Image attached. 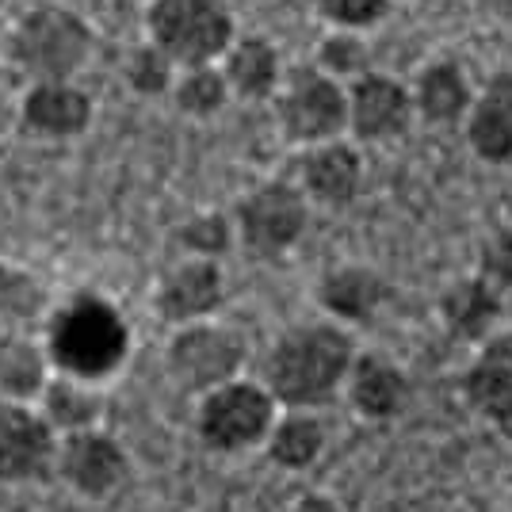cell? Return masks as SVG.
<instances>
[{
	"mask_svg": "<svg viewBox=\"0 0 512 512\" xmlns=\"http://www.w3.org/2000/svg\"><path fill=\"white\" fill-rule=\"evenodd\" d=\"M356 341L337 321H310L276 337L264 360V386L283 409H321L344 390Z\"/></svg>",
	"mask_w": 512,
	"mask_h": 512,
	"instance_id": "cell-1",
	"label": "cell"
},
{
	"mask_svg": "<svg viewBox=\"0 0 512 512\" xmlns=\"http://www.w3.org/2000/svg\"><path fill=\"white\" fill-rule=\"evenodd\" d=\"M43 352L50 371L85 383H107L130 356V325L115 302L100 295H73L46 310Z\"/></svg>",
	"mask_w": 512,
	"mask_h": 512,
	"instance_id": "cell-2",
	"label": "cell"
},
{
	"mask_svg": "<svg viewBox=\"0 0 512 512\" xmlns=\"http://www.w3.org/2000/svg\"><path fill=\"white\" fill-rule=\"evenodd\" d=\"M276 413L279 402L268 386L237 375L195 394V436L214 455H241L264 444Z\"/></svg>",
	"mask_w": 512,
	"mask_h": 512,
	"instance_id": "cell-3",
	"label": "cell"
},
{
	"mask_svg": "<svg viewBox=\"0 0 512 512\" xmlns=\"http://www.w3.org/2000/svg\"><path fill=\"white\" fill-rule=\"evenodd\" d=\"M150 43L180 69L207 65L234 43V12L226 0H150Z\"/></svg>",
	"mask_w": 512,
	"mask_h": 512,
	"instance_id": "cell-4",
	"label": "cell"
},
{
	"mask_svg": "<svg viewBox=\"0 0 512 512\" xmlns=\"http://www.w3.org/2000/svg\"><path fill=\"white\" fill-rule=\"evenodd\" d=\"M92 54L88 23L69 12L43 4L27 12L12 35V62L20 65L31 81H73Z\"/></svg>",
	"mask_w": 512,
	"mask_h": 512,
	"instance_id": "cell-5",
	"label": "cell"
},
{
	"mask_svg": "<svg viewBox=\"0 0 512 512\" xmlns=\"http://www.w3.org/2000/svg\"><path fill=\"white\" fill-rule=\"evenodd\" d=\"M245 367V337L214 318H199L188 325H172L165 344V371L172 383L203 394L211 386L237 379Z\"/></svg>",
	"mask_w": 512,
	"mask_h": 512,
	"instance_id": "cell-6",
	"label": "cell"
},
{
	"mask_svg": "<svg viewBox=\"0 0 512 512\" xmlns=\"http://www.w3.org/2000/svg\"><path fill=\"white\" fill-rule=\"evenodd\" d=\"M276 115L279 130L299 146H318L348 130V100L341 81L321 73L318 65H299L283 73L276 88Z\"/></svg>",
	"mask_w": 512,
	"mask_h": 512,
	"instance_id": "cell-7",
	"label": "cell"
},
{
	"mask_svg": "<svg viewBox=\"0 0 512 512\" xmlns=\"http://www.w3.org/2000/svg\"><path fill=\"white\" fill-rule=\"evenodd\" d=\"M306 226H310V199L302 195L299 184H283V180L253 188L237 203L234 214L237 241L264 260L291 253L306 234Z\"/></svg>",
	"mask_w": 512,
	"mask_h": 512,
	"instance_id": "cell-8",
	"label": "cell"
},
{
	"mask_svg": "<svg viewBox=\"0 0 512 512\" xmlns=\"http://www.w3.org/2000/svg\"><path fill=\"white\" fill-rule=\"evenodd\" d=\"M54 474L62 478L69 493H77L85 501H107L111 493L127 486L130 455L123 448V440H115L107 428L92 425L58 436Z\"/></svg>",
	"mask_w": 512,
	"mask_h": 512,
	"instance_id": "cell-9",
	"label": "cell"
},
{
	"mask_svg": "<svg viewBox=\"0 0 512 512\" xmlns=\"http://www.w3.org/2000/svg\"><path fill=\"white\" fill-rule=\"evenodd\" d=\"M58 432L35 402H0V486H27L54 474Z\"/></svg>",
	"mask_w": 512,
	"mask_h": 512,
	"instance_id": "cell-10",
	"label": "cell"
},
{
	"mask_svg": "<svg viewBox=\"0 0 512 512\" xmlns=\"http://www.w3.org/2000/svg\"><path fill=\"white\" fill-rule=\"evenodd\" d=\"M348 130L360 138V142H394L409 130V123L417 119L413 115V96L409 88L379 69H367L360 77L348 81Z\"/></svg>",
	"mask_w": 512,
	"mask_h": 512,
	"instance_id": "cell-11",
	"label": "cell"
},
{
	"mask_svg": "<svg viewBox=\"0 0 512 512\" xmlns=\"http://www.w3.org/2000/svg\"><path fill=\"white\" fill-rule=\"evenodd\" d=\"M222 299H226V276H222L218 260L188 256L157 279L153 310L169 325H188L199 318H214Z\"/></svg>",
	"mask_w": 512,
	"mask_h": 512,
	"instance_id": "cell-12",
	"label": "cell"
},
{
	"mask_svg": "<svg viewBox=\"0 0 512 512\" xmlns=\"http://www.w3.org/2000/svg\"><path fill=\"white\" fill-rule=\"evenodd\" d=\"M467 146L478 161L512 169V69L493 73L486 85L470 96L463 115Z\"/></svg>",
	"mask_w": 512,
	"mask_h": 512,
	"instance_id": "cell-13",
	"label": "cell"
},
{
	"mask_svg": "<svg viewBox=\"0 0 512 512\" xmlns=\"http://www.w3.org/2000/svg\"><path fill=\"white\" fill-rule=\"evenodd\" d=\"M459 390L482 421L512 425V333H493L478 344L474 360L459 379Z\"/></svg>",
	"mask_w": 512,
	"mask_h": 512,
	"instance_id": "cell-14",
	"label": "cell"
},
{
	"mask_svg": "<svg viewBox=\"0 0 512 512\" xmlns=\"http://www.w3.org/2000/svg\"><path fill=\"white\" fill-rule=\"evenodd\" d=\"M299 188L310 203L341 211L348 203H356L363 188V157L356 146H348L341 138H329L318 146H306L299 169Z\"/></svg>",
	"mask_w": 512,
	"mask_h": 512,
	"instance_id": "cell-15",
	"label": "cell"
},
{
	"mask_svg": "<svg viewBox=\"0 0 512 512\" xmlns=\"http://www.w3.org/2000/svg\"><path fill=\"white\" fill-rule=\"evenodd\" d=\"M23 130L39 138H77L92 123V100L73 81H35L20 104Z\"/></svg>",
	"mask_w": 512,
	"mask_h": 512,
	"instance_id": "cell-16",
	"label": "cell"
},
{
	"mask_svg": "<svg viewBox=\"0 0 512 512\" xmlns=\"http://www.w3.org/2000/svg\"><path fill=\"white\" fill-rule=\"evenodd\" d=\"M390 299V287L375 268L363 264H341L329 268L318 283V302L329 318L348 321V325H371L379 310Z\"/></svg>",
	"mask_w": 512,
	"mask_h": 512,
	"instance_id": "cell-17",
	"label": "cell"
},
{
	"mask_svg": "<svg viewBox=\"0 0 512 512\" xmlns=\"http://www.w3.org/2000/svg\"><path fill=\"white\" fill-rule=\"evenodd\" d=\"M501 318H505V295L490 287L482 276L455 279L440 295V321L448 325L455 341L482 344L497 333Z\"/></svg>",
	"mask_w": 512,
	"mask_h": 512,
	"instance_id": "cell-18",
	"label": "cell"
},
{
	"mask_svg": "<svg viewBox=\"0 0 512 512\" xmlns=\"http://www.w3.org/2000/svg\"><path fill=\"white\" fill-rule=\"evenodd\" d=\"M348 402L360 413L363 421H394L409 398V383L398 363H390L386 356H356L348 367Z\"/></svg>",
	"mask_w": 512,
	"mask_h": 512,
	"instance_id": "cell-19",
	"label": "cell"
},
{
	"mask_svg": "<svg viewBox=\"0 0 512 512\" xmlns=\"http://www.w3.org/2000/svg\"><path fill=\"white\" fill-rule=\"evenodd\" d=\"M409 96H413V115H421L428 127H451V123H463L474 92L463 65L451 58H436L417 73Z\"/></svg>",
	"mask_w": 512,
	"mask_h": 512,
	"instance_id": "cell-20",
	"label": "cell"
},
{
	"mask_svg": "<svg viewBox=\"0 0 512 512\" xmlns=\"http://www.w3.org/2000/svg\"><path fill=\"white\" fill-rule=\"evenodd\" d=\"M222 77L230 85V96L241 100H268L276 96L279 81H283V62L279 50L260 35H245L234 39L222 54Z\"/></svg>",
	"mask_w": 512,
	"mask_h": 512,
	"instance_id": "cell-21",
	"label": "cell"
},
{
	"mask_svg": "<svg viewBox=\"0 0 512 512\" xmlns=\"http://www.w3.org/2000/svg\"><path fill=\"white\" fill-rule=\"evenodd\" d=\"M50 379L43 341L16 325H0V402H35Z\"/></svg>",
	"mask_w": 512,
	"mask_h": 512,
	"instance_id": "cell-22",
	"label": "cell"
},
{
	"mask_svg": "<svg viewBox=\"0 0 512 512\" xmlns=\"http://www.w3.org/2000/svg\"><path fill=\"white\" fill-rule=\"evenodd\" d=\"M35 406H39L46 425L54 428L58 436L100 425V417H104L100 386L73 379V375H58V371H50V379H46L39 398H35Z\"/></svg>",
	"mask_w": 512,
	"mask_h": 512,
	"instance_id": "cell-23",
	"label": "cell"
},
{
	"mask_svg": "<svg viewBox=\"0 0 512 512\" xmlns=\"http://www.w3.org/2000/svg\"><path fill=\"white\" fill-rule=\"evenodd\" d=\"M325 425H321L318 409H287L276 413V421L268 428L264 444L268 459L283 470H306L314 467L325 451Z\"/></svg>",
	"mask_w": 512,
	"mask_h": 512,
	"instance_id": "cell-24",
	"label": "cell"
},
{
	"mask_svg": "<svg viewBox=\"0 0 512 512\" xmlns=\"http://www.w3.org/2000/svg\"><path fill=\"white\" fill-rule=\"evenodd\" d=\"M50 299L39 276H31L20 264L0 260V325H16L27 329L31 321L46 318Z\"/></svg>",
	"mask_w": 512,
	"mask_h": 512,
	"instance_id": "cell-25",
	"label": "cell"
},
{
	"mask_svg": "<svg viewBox=\"0 0 512 512\" xmlns=\"http://www.w3.org/2000/svg\"><path fill=\"white\" fill-rule=\"evenodd\" d=\"M172 100H176V107H180L184 115H192V119H211V115H218V111L226 107V100H230V85H226L222 69L214 62L188 65V69L172 81Z\"/></svg>",
	"mask_w": 512,
	"mask_h": 512,
	"instance_id": "cell-26",
	"label": "cell"
},
{
	"mask_svg": "<svg viewBox=\"0 0 512 512\" xmlns=\"http://www.w3.org/2000/svg\"><path fill=\"white\" fill-rule=\"evenodd\" d=\"M371 58H367V46H363L360 31H337L333 27V35H325L318 46V69L321 73H329V77H337V81H352V77H360L371 69Z\"/></svg>",
	"mask_w": 512,
	"mask_h": 512,
	"instance_id": "cell-27",
	"label": "cell"
},
{
	"mask_svg": "<svg viewBox=\"0 0 512 512\" xmlns=\"http://www.w3.org/2000/svg\"><path fill=\"white\" fill-rule=\"evenodd\" d=\"M172 81H176V62L169 54H161L153 43L138 46L127 62V85L138 92V96H165L172 92Z\"/></svg>",
	"mask_w": 512,
	"mask_h": 512,
	"instance_id": "cell-28",
	"label": "cell"
},
{
	"mask_svg": "<svg viewBox=\"0 0 512 512\" xmlns=\"http://www.w3.org/2000/svg\"><path fill=\"white\" fill-rule=\"evenodd\" d=\"M180 245L188 249V256H218L234 245V222L226 214H195L180 226Z\"/></svg>",
	"mask_w": 512,
	"mask_h": 512,
	"instance_id": "cell-29",
	"label": "cell"
},
{
	"mask_svg": "<svg viewBox=\"0 0 512 512\" xmlns=\"http://www.w3.org/2000/svg\"><path fill=\"white\" fill-rule=\"evenodd\" d=\"M318 16L337 31H363L386 20L390 0H314Z\"/></svg>",
	"mask_w": 512,
	"mask_h": 512,
	"instance_id": "cell-30",
	"label": "cell"
},
{
	"mask_svg": "<svg viewBox=\"0 0 512 512\" xmlns=\"http://www.w3.org/2000/svg\"><path fill=\"white\" fill-rule=\"evenodd\" d=\"M474 276H482L490 287H497L501 295H509L512 291V226H501V230H493L486 241H482V249H478V272Z\"/></svg>",
	"mask_w": 512,
	"mask_h": 512,
	"instance_id": "cell-31",
	"label": "cell"
},
{
	"mask_svg": "<svg viewBox=\"0 0 512 512\" xmlns=\"http://www.w3.org/2000/svg\"><path fill=\"white\" fill-rule=\"evenodd\" d=\"M291 512H344V509L333 497H325V493H302Z\"/></svg>",
	"mask_w": 512,
	"mask_h": 512,
	"instance_id": "cell-32",
	"label": "cell"
},
{
	"mask_svg": "<svg viewBox=\"0 0 512 512\" xmlns=\"http://www.w3.org/2000/svg\"><path fill=\"white\" fill-rule=\"evenodd\" d=\"M448 512H493L490 505H482V501H463V505H455Z\"/></svg>",
	"mask_w": 512,
	"mask_h": 512,
	"instance_id": "cell-33",
	"label": "cell"
},
{
	"mask_svg": "<svg viewBox=\"0 0 512 512\" xmlns=\"http://www.w3.org/2000/svg\"><path fill=\"white\" fill-rule=\"evenodd\" d=\"M505 314H509V321H512V291L505 295Z\"/></svg>",
	"mask_w": 512,
	"mask_h": 512,
	"instance_id": "cell-34",
	"label": "cell"
},
{
	"mask_svg": "<svg viewBox=\"0 0 512 512\" xmlns=\"http://www.w3.org/2000/svg\"><path fill=\"white\" fill-rule=\"evenodd\" d=\"M4 4H8V0H0V8H4Z\"/></svg>",
	"mask_w": 512,
	"mask_h": 512,
	"instance_id": "cell-35",
	"label": "cell"
}]
</instances>
